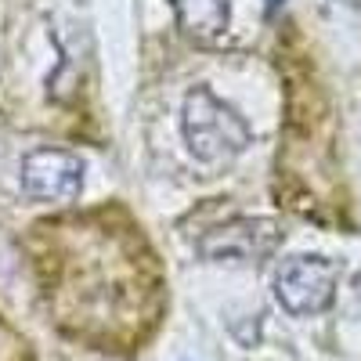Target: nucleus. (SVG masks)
<instances>
[{"mask_svg": "<svg viewBox=\"0 0 361 361\" xmlns=\"http://www.w3.org/2000/svg\"><path fill=\"white\" fill-rule=\"evenodd\" d=\"M185 141L199 163H228L250 145V127L214 90L195 87L185 102Z\"/></svg>", "mask_w": 361, "mask_h": 361, "instance_id": "nucleus-3", "label": "nucleus"}, {"mask_svg": "<svg viewBox=\"0 0 361 361\" xmlns=\"http://www.w3.org/2000/svg\"><path fill=\"white\" fill-rule=\"evenodd\" d=\"M173 15L188 37L217 40L231 25V0H170Z\"/></svg>", "mask_w": 361, "mask_h": 361, "instance_id": "nucleus-7", "label": "nucleus"}, {"mask_svg": "<svg viewBox=\"0 0 361 361\" xmlns=\"http://www.w3.org/2000/svg\"><path fill=\"white\" fill-rule=\"evenodd\" d=\"M0 361H33L29 340L18 333L4 314H0Z\"/></svg>", "mask_w": 361, "mask_h": 361, "instance_id": "nucleus-8", "label": "nucleus"}, {"mask_svg": "<svg viewBox=\"0 0 361 361\" xmlns=\"http://www.w3.org/2000/svg\"><path fill=\"white\" fill-rule=\"evenodd\" d=\"M282 4H286V0H267V11H279Z\"/></svg>", "mask_w": 361, "mask_h": 361, "instance_id": "nucleus-9", "label": "nucleus"}, {"mask_svg": "<svg viewBox=\"0 0 361 361\" xmlns=\"http://www.w3.org/2000/svg\"><path fill=\"white\" fill-rule=\"evenodd\" d=\"M336 279H340V267L329 260V257H318V253H296L289 257L279 275H275V296L279 304L296 314V318H311V314H322L336 296Z\"/></svg>", "mask_w": 361, "mask_h": 361, "instance_id": "nucleus-4", "label": "nucleus"}, {"mask_svg": "<svg viewBox=\"0 0 361 361\" xmlns=\"http://www.w3.org/2000/svg\"><path fill=\"white\" fill-rule=\"evenodd\" d=\"M25 253L51 322L90 350H141L166 318V267L123 202L40 217Z\"/></svg>", "mask_w": 361, "mask_h": 361, "instance_id": "nucleus-1", "label": "nucleus"}, {"mask_svg": "<svg viewBox=\"0 0 361 361\" xmlns=\"http://www.w3.org/2000/svg\"><path fill=\"white\" fill-rule=\"evenodd\" d=\"M333 116L314 73L304 69L293 76L289 87V137L279 156V177H286L289 206L314 214L318 221L329 209H340V170H336V145H333Z\"/></svg>", "mask_w": 361, "mask_h": 361, "instance_id": "nucleus-2", "label": "nucleus"}, {"mask_svg": "<svg viewBox=\"0 0 361 361\" xmlns=\"http://www.w3.org/2000/svg\"><path fill=\"white\" fill-rule=\"evenodd\" d=\"M279 238H282V231L275 221L243 217V221H231L217 231H209L199 243V250L209 260H260L279 246Z\"/></svg>", "mask_w": 361, "mask_h": 361, "instance_id": "nucleus-6", "label": "nucleus"}, {"mask_svg": "<svg viewBox=\"0 0 361 361\" xmlns=\"http://www.w3.org/2000/svg\"><path fill=\"white\" fill-rule=\"evenodd\" d=\"M22 188L37 202H73L83 192V159L62 148H37L22 159Z\"/></svg>", "mask_w": 361, "mask_h": 361, "instance_id": "nucleus-5", "label": "nucleus"}]
</instances>
